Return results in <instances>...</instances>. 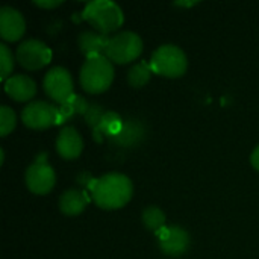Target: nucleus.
Masks as SVG:
<instances>
[{"label":"nucleus","mask_w":259,"mask_h":259,"mask_svg":"<svg viewBox=\"0 0 259 259\" xmlns=\"http://www.w3.org/2000/svg\"><path fill=\"white\" fill-rule=\"evenodd\" d=\"M114 73V65L105 55L90 56L80 68V85L90 94H100L111 87Z\"/></svg>","instance_id":"nucleus-3"},{"label":"nucleus","mask_w":259,"mask_h":259,"mask_svg":"<svg viewBox=\"0 0 259 259\" xmlns=\"http://www.w3.org/2000/svg\"><path fill=\"white\" fill-rule=\"evenodd\" d=\"M143 225L156 234L165 228V214L158 206H149L143 212Z\"/></svg>","instance_id":"nucleus-17"},{"label":"nucleus","mask_w":259,"mask_h":259,"mask_svg":"<svg viewBox=\"0 0 259 259\" xmlns=\"http://www.w3.org/2000/svg\"><path fill=\"white\" fill-rule=\"evenodd\" d=\"M250 162H252L253 168L259 171V146L252 152V155H250Z\"/></svg>","instance_id":"nucleus-21"},{"label":"nucleus","mask_w":259,"mask_h":259,"mask_svg":"<svg viewBox=\"0 0 259 259\" xmlns=\"http://www.w3.org/2000/svg\"><path fill=\"white\" fill-rule=\"evenodd\" d=\"M33 5H36V6H39V8H44V9H53V8H58L59 5H62V2L61 0H42V2H33Z\"/></svg>","instance_id":"nucleus-20"},{"label":"nucleus","mask_w":259,"mask_h":259,"mask_svg":"<svg viewBox=\"0 0 259 259\" xmlns=\"http://www.w3.org/2000/svg\"><path fill=\"white\" fill-rule=\"evenodd\" d=\"M55 182H56L55 171L47 164L46 155L41 153L26 171V185L33 194L42 196L53 190Z\"/></svg>","instance_id":"nucleus-7"},{"label":"nucleus","mask_w":259,"mask_h":259,"mask_svg":"<svg viewBox=\"0 0 259 259\" xmlns=\"http://www.w3.org/2000/svg\"><path fill=\"white\" fill-rule=\"evenodd\" d=\"M82 17L96 29V32L103 35L118 30L124 23L121 8L111 0H93L87 3Z\"/></svg>","instance_id":"nucleus-2"},{"label":"nucleus","mask_w":259,"mask_h":259,"mask_svg":"<svg viewBox=\"0 0 259 259\" xmlns=\"http://www.w3.org/2000/svg\"><path fill=\"white\" fill-rule=\"evenodd\" d=\"M21 120L29 129L42 131L58 123L59 111L47 102H32L23 109Z\"/></svg>","instance_id":"nucleus-9"},{"label":"nucleus","mask_w":259,"mask_h":259,"mask_svg":"<svg viewBox=\"0 0 259 259\" xmlns=\"http://www.w3.org/2000/svg\"><path fill=\"white\" fill-rule=\"evenodd\" d=\"M26 30V21L23 15L9 6H3L0 9V35L5 41L14 42L18 41Z\"/></svg>","instance_id":"nucleus-11"},{"label":"nucleus","mask_w":259,"mask_h":259,"mask_svg":"<svg viewBox=\"0 0 259 259\" xmlns=\"http://www.w3.org/2000/svg\"><path fill=\"white\" fill-rule=\"evenodd\" d=\"M152 68H150V64H146V62H137L134 64V67H131V70L127 71V82L131 87L134 88H141L144 87L149 80H150V76H152Z\"/></svg>","instance_id":"nucleus-16"},{"label":"nucleus","mask_w":259,"mask_h":259,"mask_svg":"<svg viewBox=\"0 0 259 259\" xmlns=\"http://www.w3.org/2000/svg\"><path fill=\"white\" fill-rule=\"evenodd\" d=\"M44 91L58 103H68L73 97V79L68 70L62 67H53L44 76Z\"/></svg>","instance_id":"nucleus-8"},{"label":"nucleus","mask_w":259,"mask_h":259,"mask_svg":"<svg viewBox=\"0 0 259 259\" xmlns=\"http://www.w3.org/2000/svg\"><path fill=\"white\" fill-rule=\"evenodd\" d=\"M109 38L111 36L99 33L96 30H87V32H82L79 35L77 46H79V50L87 58L96 56V55H105L108 42H109Z\"/></svg>","instance_id":"nucleus-14"},{"label":"nucleus","mask_w":259,"mask_h":259,"mask_svg":"<svg viewBox=\"0 0 259 259\" xmlns=\"http://www.w3.org/2000/svg\"><path fill=\"white\" fill-rule=\"evenodd\" d=\"M0 68H2L0 77L3 82H6L14 70V58L6 44H0Z\"/></svg>","instance_id":"nucleus-18"},{"label":"nucleus","mask_w":259,"mask_h":259,"mask_svg":"<svg viewBox=\"0 0 259 259\" xmlns=\"http://www.w3.org/2000/svg\"><path fill=\"white\" fill-rule=\"evenodd\" d=\"M176 6H194L197 5V2H176Z\"/></svg>","instance_id":"nucleus-22"},{"label":"nucleus","mask_w":259,"mask_h":259,"mask_svg":"<svg viewBox=\"0 0 259 259\" xmlns=\"http://www.w3.org/2000/svg\"><path fill=\"white\" fill-rule=\"evenodd\" d=\"M15 58L23 68L35 71L41 70L52 61V50L42 41L26 39L18 46Z\"/></svg>","instance_id":"nucleus-6"},{"label":"nucleus","mask_w":259,"mask_h":259,"mask_svg":"<svg viewBox=\"0 0 259 259\" xmlns=\"http://www.w3.org/2000/svg\"><path fill=\"white\" fill-rule=\"evenodd\" d=\"M143 52V39L135 32H120L109 38L105 56L114 64H129Z\"/></svg>","instance_id":"nucleus-5"},{"label":"nucleus","mask_w":259,"mask_h":259,"mask_svg":"<svg viewBox=\"0 0 259 259\" xmlns=\"http://www.w3.org/2000/svg\"><path fill=\"white\" fill-rule=\"evenodd\" d=\"M149 64L153 73L171 79L184 76L188 67L187 55L175 44H164L158 47L153 52Z\"/></svg>","instance_id":"nucleus-4"},{"label":"nucleus","mask_w":259,"mask_h":259,"mask_svg":"<svg viewBox=\"0 0 259 259\" xmlns=\"http://www.w3.org/2000/svg\"><path fill=\"white\" fill-rule=\"evenodd\" d=\"M83 141L74 127H64L56 138V152L64 159H76L82 153Z\"/></svg>","instance_id":"nucleus-12"},{"label":"nucleus","mask_w":259,"mask_h":259,"mask_svg":"<svg viewBox=\"0 0 259 259\" xmlns=\"http://www.w3.org/2000/svg\"><path fill=\"white\" fill-rule=\"evenodd\" d=\"M17 124V117L15 112L9 106H2L0 108V135L6 137L15 129Z\"/></svg>","instance_id":"nucleus-19"},{"label":"nucleus","mask_w":259,"mask_h":259,"mask_svg":"<svg viewBox=\"0 0 259 259\" xmlns=\"http://www.w3.org/2000/svg\"><path fill=\"white\" fill-rule=\"evenodd\" d=\"M5 91L15 102H27L36 94V85L29 76L15 74L5 82Z\"/></svg>","instance_id":"nucleus-13"},{"label":"nucleus","mask_w":259,"mask_h":259,"mask_svg":"<svg viewBox=\"0 0 259 259\" xmlns=\"http://www.w3.org/2000/svg\"><path fill=\"white\" fill-rule=\"evenodd\" d=\"M91 197L102 209L123 208L132 197L134 187L127 176L120 173H111L99 178L91 185Z\"/></svg>","instance_id":"nucleus-1"},{"label":"nucleus","mask_w":259,"mask_h":259,"mask_svg":"<svg viewBox=\"0 0 259 259\" xmlns=\"http://www.w3.org/2000/svg\"><path fill=\"white\" fill-rule=\"evenodd\" d=\"M159 247L167 256H181L190 247V235L185 229L179 226H165L156 232Z\"/></svg>","instance_id":"nucleus-10"},{"label":"nucleus","mask_w":259,"mask_h":259,"mask_svg":"<svg viewBox=\"0 0 259 259\" xmlns=\"http://www.w3.org/2000/svg\"><path fill=\"white\" fill-rule=\"evenodd\" d=\"M88 205L87 193L79 190H67L59 199V209L65 215H79Z\"/></svg>","instance_id":"nucleus-15"}]
</instances>
